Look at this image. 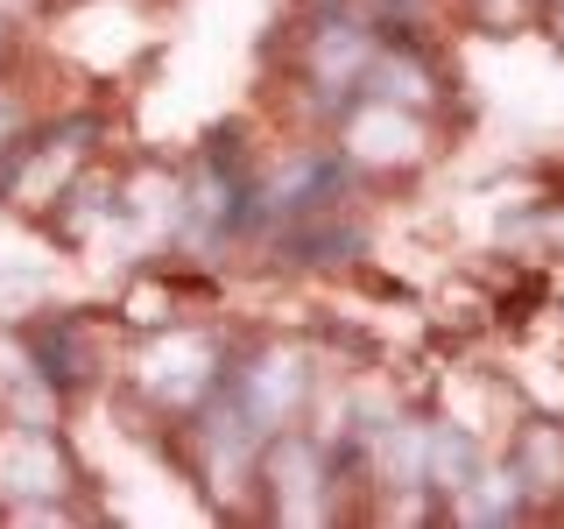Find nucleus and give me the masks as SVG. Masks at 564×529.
Returning a JSON list of instances; mask_svg holds the SVG:
<instances>
[{
	"instance_id": "nucleus-1",
	"label": "nucleus",
	"mask_w": 564,
	"mask_h": 529,
	"mask_svg": "<svg viewBox=\"0 0 564 529\" xmlns=\"http://www.w3.org/2000/svg\"><path fill=\"white\" fill-rule=\"evenodd\" d=\"M388 29H395L388 0H325V8H311L304 22H296L290 71H296V93L311 99L317 120H332L352 93H360L367 57H375V43Z\"/></svg>"
},
{
	"instance_id": "nucleus-2",
	"label": "nucleus",
	"mask_w": 564,
	"mask_h": 529,
	"mask_svg": "<svg viewBox=\"0 0 564 529\" xmlns=\"http://www.w3.org/2000/svg\"><path fill=\"white\" fill-rule=\"evenodd\" d=\"M254 184L261 170L234 141H212L176 170V205H170V247L191 261H212L226 247L254 240Z\"/></svg>"
},
{
	"instance_id": "nucleus-3",
	"label": "nucleus",
	"mask_w": 564,
	"mask_h": 529,
	"mask_svg": "<svg viewBox=\"0 0 564 529\" xmlns=\"http://www.w3.org/2000/svg\"><path fill=\"white\" fill-rule=\"evenodd\" d=\"M332 155L360 176V184H395V176H423L437 163V114H416V106L352 93L339 114L325 120Z\"/></svg>"
},
{
	"instance_id": "nucleus-4",
	"label": "nucleus",
	"mask_w": 564,
	"mask_h": 529,
	"mask_svg": "<svg viewBox=\"0 0 564 529\" xmlns=\"http://www.w3.org/2000/svg\"><path fill=\"white\" fill-rule=\"evenodd\" d=\"M339 494H346V473H339V458H332V445L311 431V423L269 431V445H261V473H254L261 522L332 529V522H339Z\"/></svg>"
},
{
	"instance_id": "nucleus-5",
	"label": "nucleus",
	"mask_w": 564,
	"mask_h": 529,
	"mask_svg": "<svg viewBox=\"0 0 564 529\" xmlns=\"http://www.w3.org/2000/svg\"><path fill=\"white\" fill-rule=\"evenodd\" d=\"M226 346L219 332H205V325H155L149 339L134 346V360H128V388H134V402L149 417H163V423H184L198 402L212 396V388L226 381Z\"/></svg>"
},
{
	"instance_id": "nucleus-6",
	"label": "nucleus",
	"mask_w": 564,
	"mask_h": 529,
	"mask_svg": "<svg viewBox=\"0 0 564 529\" xmlns=\"http://www.w3.org/2000/svg\"><path fill=\"white\" fill-rule=\"evenodd\" d=\"M99 141H106V128L93 114H64V120H43V128L29 120V128L0 149V205L50 219V205L99 163Z\"/></svg>"
},
{
	"instance_id": "nucleus-7",
	"label": "nucleus",
	"mask_w": 564,
	"mask_h": 529,
	"mask_svg": "<svg viewBox=\"0 0 564 529\" xmlns=\"http://www.w3.org/2000/svg\"><path fill=\"white\" fill-rule=\"evenodd\" d=\"M176 431H184L191 481H198L212 501H226V508L254 501V473H261V445H269V431H261V423L247 417L226 388H212V396L176 423Z\"/></svg>"
},
{
	"instance_id": "nucleus-8",
	"label": "nucleus",
	"mask_w": 564,
	"mask_h": 529,
	"mask_svg": "<svg viewBox=\"0 0 564 529\" xmlns=\"http://www.w3.org/2000/svg\"><path fill=\"white\" fill-rule=\"evenodd\" d=\"M219 388L261 423V431H290V423H311L325 375H317L311 346H296V339H261V346L226 353V381H219Z\"/></svg>"
},
{
	"instance_id": "nucleus-9",
	"label": "nucleus",
	"mask_w": 564,
	"mask_h": 529,
	"mask_svg": "<svg viewBox=\"0 0 564 529\" xmlns=\"http://www.w3.org/2000/svg\"><path fill=\"white\" fill-rule=\"evenodd\" d=\"M78 487V458L57 438V423H0V522L22 508H57Z\"/></svg>"
},
{
	"instance_id": "nucleus-10",
	"label": "nucleus",
	"mask_w": 564,
	"mask_h": 529,
	"mask_svg": "<svg viewBox=\"0 0 564 529\" xmlns=\"http://www.w3.org/2000/svg\"><path fill=\"white\" fill-rule=\"evenodd\" d=\"M360 93L375 99H395V106H416V114H445V64H437V50H423L410 29H388L375 43V57H367V78Z\"/></svg>"
},
{
	"instance_id": "nucleus-11",
	"label": "nucleus",
	"mask_w": 564,
	"mask_h": 529,
	"mask_svg": "<svg viewBox=\"0 0 564 529\" xmlns=\"http://www.w3.org/2000/svg\"><path fill=\"white\" fill-rule=\"evenodd\" d=\"M437 516L458 522V529H508V522L543 516V508H536V494L522 487L516 458H508V452H487L480 466H473V481L458 487V494H445V501H437Z\"/></svg>"
},
{
	"instance_id": "nucleus-12",
	"label": "nucleus",
	"mask_w": 564,
	"mask_h": 529,
	"mask_svg": "<svg viewBox=\"0 0 564 529\" xmlns=\"http://www.w3.org/2000/svg\"><path fill=\"white\" fill-rule=\"evenodd\" d=\"M22 339H29V353H35V367L57 381V396H64V402L78 396V388H93V381H99V346H93V332H85L78 317H57V325H29Z\"/></svg>"
},
{
	"instance_id": "nucleus-13",
	"label": "nucleus",
	"mask_w": 564,
	"mask_h": 529,
	"mask_svg": "<svg viewBox=\"0 0 564 529\" xmlns=\"http://www.w3.org/2000/svg\"><path fill=\"white\" fill-rule=\"evenodd\" d=\"M487 458V438L473 431V423L458 417H423V487H431V501H445L473 481V466Z\"/></svg>"
},
{
	"instance_id": "nucleus-14",
	"label": "nucleus",
	"mask_w": 564,
	"mask_h": 529,
	"mask_svg": "<svg viewBox=\"0 0 564 529\" xmlns=\"http://www.w3.org/2000/svg\"><path fill=\"white\" fill-rule=\"evenodd\" d=\"M508 458H516L522 487L536 494V508L564 501V417H529L516 438H508Z\"/></svg>"
},
{
	"instance_id": "nucleus-15",
	"label": "nucleus",
	"mask_w": 564,
	"mask_h": 529,
	"mask_svg": "<svg viewBox=\"0 0 564 529\" xmlns=\"http://www.w3.org/2000/svg\"><path fill=\"white\" fill-rule=\"evenodd\" d=\"M43 8H50V0H0V22H14V29H22V22H35Z\"/></svg>"
},
{
	"instance_id": "nucleus-16",
	"label": "nucleus",
	"mask_w": 564,
	"mask_h": 529,
	"mask_svg": "<svg viewBox=\"0 0 564 529\" xmlns=\"http://www.w3.org/2000/svg\"><path fill=\"white\" fill-rule=\"evenodd\" d=\"M8 50H14V22H0V64H8Z\"/></svg>"
},
{
	"instance_id": "nucleus-17",
	"label": "nucleus",
	"mask_w": 564,
	"mask_h": 529,
	"mask_svg": "<svg viewBox=\"0 0 564 529\" xmlns=\"http://www.w3.org/2000/svg\"><path fill=\"white\" fill-rule=\"evenodd\" d=\"M395 8H410V0H395Z\"/></svg>"
}]
</instances>
